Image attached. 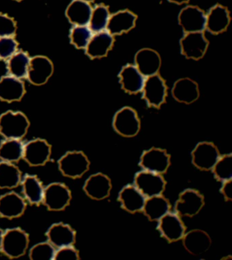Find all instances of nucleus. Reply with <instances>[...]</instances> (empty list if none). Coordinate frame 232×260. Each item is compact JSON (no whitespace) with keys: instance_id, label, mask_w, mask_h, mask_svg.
Returning <instances> with one entry per match:
<instances>
[{"instance_id":"72a5a7b5","label":"nucleus","mask_w":232,"mask_h":260,"mask_svg":"<svg viewBox=\"0 0 232 260\" xmlns=\"http://www.w3.org/2000/svg\"><path fill=\"white\" fill-rule=\"evenodd\" d=\"M110 17V14L108 7L104 5L97 6L93 9L89 27L94 34L104 31L106 29Z\"/></svg>"},{"instance_id":"412c9836","label":"nucleus","mask_w":232,"mask_h":260,"mask_svg":"<svg viewBox=\"0 0 232 260\" xmlns=\"http://www.w3.org/2000/svg\"><path fill=\"white\" fill-rule=\"evenodd\" d=\"M137 16L128 10L121 11L110 15L106 31L114 36L131 31L136 25Z\"/></svg>"},{"instance_id":"a19ab883","label":"nucleus","mask_w":232,"mask_h":260,"mask_svg":"<svg viewBox=\"0 0 232 260\" xmlns=\"http://www.w3.org/2000/svg\"><path fill=\"white\" fill-rule=\"evenodd\" d=\"M221 192L226 201H232V181L231 179L224 181Z\"/></svg>"},{"instance_id":"20e7f679","label":"nucleus","mask_w":232,"mask_h":260,"mask_svg":"<svg viewBox=\"0 0 232 260\" xmlns=\"http://www.w3.org/2000/svg\"><path fill=\"white\" fill-rule=\"evenodd\" d=\"M112 126L120 136L133 138L140 132V121L134 109L124 107L115 114Z\"/></svg>"},{"instance_id":"9d476101","label":"nucleus","mask_w":232,"mask_h":260,"mask_svg":"<svg viewBox=\"0 0 232 260\" xmlns=\"http://www.w3.org/2000/svg\"><path fill=\"white\" fill-rule=\"evenodd\" d=\"M51 146L42 139L30 141L24 145L23 158L31 167L43 166L49 160Z\"/></svg>"},{"instance_id":"ddd939ff","label":"nucleus","mask_w":232,"mask_h":260,"mask_svg":"<svg viewBox=\"0 0 232 260\" xmlns=\"http://www.w3.org/2000/svg\"><path fill=\"white\" fill-rule=\"evenodd\" d=\"M157 230L162 237L169 243L182 239L186 231V227L182 219L176 213L168 212L159 219Z\"/></svg>"},{"instance_id":"473e14b6","label":"nucleus","mask_w":232,"mask_h":260,"mask_svg":"<svg viewBox=\"0 0 232 260\" xmlns=\"http://www.w3.org/2000/svg\"><path fill=\"white\" fill-rule=\"evenodd\" d=\"M30 61V56L26 52H15L8 62L9 74L19 79L27 77Z\"/></svg>"},{"instance_id":"a211bd4d","label":"nucleus","mask_w":232,"mask_h":260,"mask_svg":"<svg viewBox=\"0 0 232 260\" xmlns=\"http://www.w3.org/2000/svg\"><path fill=\"white\" fill-rule=\"evenodd\" d=\"M112 184L110 178L103 173H98L89 177L84 183V192L91 199L101 201L110 195Z\"/></svg>"},{"instance_id":"dca6fc26","label":"nucleus","mask_w":232,"mask_h":260,"mask_svg":"<svg viewBox=\"0 0 232 260\" xmlns=\"http://www.w3.org/2000/svg\"><path fill=\"white\" fill-rule=\"evenodd\" d=\"M135 66L145 78L158 74L161 59L158 52L151 48H142L134 57Z\"/></svg>"},{"instance_id":"f3484780","label":"nucleus","mask_w":232,"mask_h":260,"mask_svg":"<svg viewBox=\"0 0 232 260\" xmlns=\"http://www.w3.org/2000/svg\"><path fill=\"white\" fill-rule=\"evenodd\" d=\"M48 243L54 248L73 246L76 242V232L70 225L64 223L52 224L46 232Z\"/></svg>"},{"instance_id":"6ab92c4d","label":"nucleus","mask_w":232,"mask_h":260,"mask_svg":"<svg viewBox=\"0 0 232 260\" xmlns=\"http://www.w3.org/2000/svg\"><path fill=\"white\" fill-rule=\"evenodd\" d=\"M182 240L185 249L193 255H202L211 246V237L201 230H193L185 233Z\"/></svg>"},{"instance_id":"58836bf2","label":"nucleus","mask_w":232,"mask_h":260,"mask_svg":"<svg viewBox=\"0 0 232 260\" xmlns=\"http://www.w3.org/2000/svg\"><path fill=\"white\" fill-rule=\"evenodd\" d=\"M17 31V24L13 18L0 13V38L14 37Z\"/></svg>"},{"instance_id":"c756f323","label":"nucleus","mask_w":232,"mask_h":260,"mask_svg":"<svg viewBox=\"0 0 232 260\" xmlns=\"http://www.w3.org/2000/svg\"><path fill=\"white\" fill-rule=\"evenodd\" d=\"M23 193L30 204L39 205L42 203L44 187L36 175H26L22 182Z\"/></svg>"},{"instance_id":"2eb2a0df","label":"nucleus","mask_w":232,"mask_h":260,"mask_svg":"<svg viewBox=\"0 0 232 260\" xmlns=\"http://www.w3.org/2000/svg\"><path fill=\"white\" fill-rule=\"evenodd\" d=\"M53 73V64L49 58L36 56L30 58L27 78L31 83L40 86L45 84Z\"/></svg>"},{"instance_id":"a18cd8bd","label":"nucleus","mask_w":232,"mask_h":260,"mask_svg":"<svg viewBox=\"0 0 232 260\" xmlns=\"http://www.w3.org/2000/svg\"><path fill=\"white\" fill-rule=\"evenodd\" d=\"M16 1H19V2H20V1H21V0H16Z\"/></svg>"},{"instance_id":"f8f14e48","label":"nucleus","mask_w":232,"mask_h":260,"mask_svg":"<svg viewBox=\"0 0 232 260\" xmlns=\"http://www.w3.org/2000/svg\"><path fill=\"white\" fill-rule=\"evenodd\" d=\"M139 165L145 171L162 175L170 165V156L165 150L152 148L143 153Z\"/></svg>"},{"instance_id":"4468645a","label":"nucleus","mask_w":232,"mask_h":260,"mask_svg":"<svg viewBox=\"0 0 232 260\" xmlns=\"http://www.w3.org/2000/svg\"><path fill=\"white\" fill-rule=\"evenodd\" d=\"M207 15L198 7L188 6L181 11L179 15V25L185 34L204 32L206 29Z\"/></svg>"},{"instance_id":"f704fd0d","label":"nucleus","mask_w":232,"mask_h":260,"mask_svg":"<svg viewBox=\"0 0 232 260\" xmlns=\"http://www.w3.org/2000/svg\"><path fill=\"white\" fill-rule=\"evenodd\" d=\"M212 171L215 178L222 182L231 179L232 155L229 154L220 156Z\"/></svg>"},{"instance_id":"7c9ffc66","label":"nucleus","mask_w":232,"mask_h":260,"mask_svg":"<svg viewBox=\"0 0 232 260\" xmlns=\"http://www.w3.org/2000/svg\"><path fill=\"white\" fill-rule=\"evenodd\" d=\"M21 181V173L13 163L0 162V188H15Z\"/></svg>"},{"instance_id":"7ed1b4c3","label":"nucleus","mask_w":232,"mask_h":260,"mask_svg":"<svg viewBox=\"0 0 232 260\" xmlns=\"http://www.w3.org/2000/svg\"><path fill=\"white\" fill-rule=\"evenodd\" d=\"M90 160L80 151L68 152L58 160L60 171L64 176L76 179L82 177L90 169Z\"/></svg>"},{"instance_id":"a878e982","label":"nucleus","mask_w":232,"mask_h":260,"mask_svg":"<svg viewBox=\"0 0 232 260\" xmlns=\"http://www.w3.org/2000/svg\"><path fill=\"white\" fill-rule=\"evenodd\" d=\"M146 199L140 191L132 185L124 187L119 195V201L122 208L131 213L142 211Z\"/></svg>"},{"instance_id":"bb28decb","label":"nucleus","mask_w":232,"mask_h":260,"mask_svg":"<svg viewBox=\"0 0 232 260\" xmlns=\"http://www.w3.org/2000/svg\"><path fill=\"white\" fill-rule=\"evenodd\" d=\"M230 23L229 12L223 6L217 5L212 8L207 15L206 29L213 34L223 33Z\"/></svg>"},{"instance_id":"c03bdc74","label":"nucleus","mask_w":232,"mask_h":260,"mask_svg":"<svg viewBox=\"0 0 232 260\" xmlns=\"http://www.w3.org/2000/svg\"><path fill=\"white\" fill-rule=\"evenodd\" d=\"M81 1L86 2V3H92V2H94L95 0H81Z\"/></svg>"},{"instance_id":"f257e3e1","label":"nucleus","mask_w":232,"mask_h":260,"mask_svg":"<svg viewBox=\"0 0 232 260\" xmlns=\"http://www.w3.org/2000/svg\"><path fill=\"white\" fill-rule=\"evenodd\" d=\"M29 126V120L21 112L8 111L0 116V135L7 140H21Z\"/></svg>"},{"instance_id":"1a4fd4ad","label":"nucleus","mask_w":232,"mask_h":260,"mask_svg":"<svg viewBox=\"0 0 232 260\" xmlns=\"http://www.w3.org/2000/svg\"><path fill=\"white\" fill-rule=\"evenodd\" d=\"M180 44L183 55L187 58L196 60L203 58L209 45L204 32L185 34L181 40Z\"/></svg>"},{"instance_id":"c9c22d12","label":"nucleus","mask_w":232,"mask_h":260,"mask_svg":"<svg viewBox=\"0 0 232 260\" xmlns=\"http://www.w3.org/2000/svg\"><path fill=\"white\" fill-rule=\"evenodd\" d=\"M93 32L88 26H75L70 33L72 44L78 49H85L92 38Z\"/></svg>"},{"instance_id":"37998d69","label":"nucleus","mask_w":232,"mask_h":260,"mask_svg":"<svg viewBox=\"0 0 232 260\" xmlns=\"http://www.w3.org/2000/svg\"><path fill=\"white\" fill-rule=\"evenodd\" d=\"M3 231H2L1 229H0V249H1L2 243H3Z\"/></svg>"},{"instance_id":"4c0bfd02","label":"nucleus","mask_w":232,"mask_h":260,"mask_svg":"<svg viewBox=\"0 0 232 260\" xmlns=\"http://www.w3.org/2000/svg\"><path fill=\"white\" fill-rule=\"evenodd\" d=\"M17 42L13 37L0 38V59L11 58L17 52Z\"/></svg>"},{"instance_id":"5701e85b","label":"nucleus","mask_w":232,"mask_h":260,"mask_svg":"<svg viewBox=\"0 0 232 260\" xmlns=\"http://www.w3.org/2000/svg\"><path fill=\"white\" fill-rule=\"evenodd\" d=\"M25 200L18 193L12 191L0 197V216L8 219L17 218L25 212Z\"/></svg>"},{"instance_id":"aec40b11","label":"nucleus","mask_w":232,"mask_h":260,"mask_svg":"<svg viewBox=\"0 0 232 260\" xmlns=\"http://www.w3.org/2000/svg\"><path fill=\"white\" fill-rule=\"evenodd\" d=\"M114 43V36L107 31L98 32L93 35L86 46V53L92 59L106 56Z\"/></svg>"},{"instance_id":"39448f33","label":"nucleus","mask_w":232,"mask_h":260,"mask_svg":"<svg viewBox=\"0 0 232 260\" xmlns=\"http://www.w3.org/2000/svg\"><path fill=\"white\" fill-rule=\"evenodd\" d=\"M71 191L64 183H52L44 188L42 203L49 211H63L70 205Z\"/></svg>"},{"instance_id":"6e6552de","label":"nucleus","mask_w":232,"mask_h":260,"mask_svg":"<svg viewBox=\"0 0 232 260\" xmlns=\"http://www.w3.org/2000/svg\"><path fill=\"white\" fill-rule=\"evenodd\" d=\"M205 205L204 197L198 191L187 189L179 195L175 204V211L180 217H193L201 211Z\"/></svg>"},{"instance_id":"2f4dec72","label":"nucleus","mask_w":232,"mask_h":260,"mask_svg":"<svg viewBox=\"0 0 232 260\" xmlns=\"http://www.w3.org/2000/svg\"><path fill=\"white\" fill-rule=\"evenodd\" d=\"M24 145L20 140H7L0 144V159L16 162L23 158Z\"/></svg>"},{"instance_id":"cd10ccee","label":"nucleus","mask_w":232,"mask_h":260,"mask_svg":"<svg viewBox=\"0 0 232 260\" xmlns=\"http://www.w3.org/2000/svg\"><path fill=\"white\" fill-rule=\"evenodd\" d=\"M93 9L90 4L81 0H74L66 9V15L70 23L75 26H88Z\"/></svg>"},{"instance_id":"ea45409f","label":"nucleus","mask_w":232,"mask_h":260,"mask_svg":"<svg viewBox=\"0 0 232 260\" xmlns=\"http://www.w3.org/2000/svg\"><path fill=\"white\" fill-rule=\"evenodd\" d=\"M54 259L56 260H78L80 259L79 253L73 246L60 248L56 251Z\"/></svg>"},{"instance_id":"f03ea898","label":"nucleus","mask_w":232,"mask_h":260,"mask_svg":"<svg viewBox=\"0 0 232 260\" xmlns=\"http://www.w3.org/2000/svg\"><path fill=\"white\" fill-rule=\"evenodd\" d=\"M29 235L20 228L9 229L4 233L0 251L7 257L18 258L25 255L29 245Z\"/></svg>"},{"instance_id":"79ce46f5","label":"nucleus","mask_w":232,"mask_h":260,"mask_svg":"<svg viewBox=\"0 0 232 260\" xmlns=\"http://www.w3.org/2000/svg\"><path fill=\"white\" fill-rule=\"evenodd\" d=\"M169 1L177 5H183V4L189 3V0H169Z\"/></svg>"},{"instance_id":"0eeeda50","label":"nucleus","mask_w":232,"mask_h":260,"mask_svg":"<svg viewBox=\"0 0 232 260\" xmlns=\"http://www.w3.org/2000/svg\"><path fill=\"white\" fill-rule=\"evenodd\" d=\"M165 182L162 175L158 173L142 171L137 173L134 185L146 198L162 194L165 190Z\"/></svg>"},{"instance_id":"c85d7f7f","label":"nucleus","mask_w":232,"mask_h":260,"mask_svg":"<svg viewBox=\"0 0 232 260\" xmlns=\"http://www.w3.org/2000/svg\"><path fill=\"white\" fill-rule=\"evenodd\" d=\"M170 211L169 201L162 195L146 199L142 211L150 221H159Z\"/></svg>"},{"instance_id":"393cba45","label":"nucleus","mask_w":232,"mask_h":260,"mask_svg":"<svg viewBox=\"0 0 232 260\" xmlns=\"http://www.w3.org/2000/svg\"><path fill=\"white\" fill-rule=\"evenodd\" d=\"M171 94L177 102L191 104L199 98L198 85L190 78H181L173 84Z\"/></svg>"},{"instance_id":"4be33fe9","label":"nucleus","mask_w":232,"mask_h":260,"mask_svg":"<svg viewBox=\"0 0 232 260\" xmlns=\"http://www.w3.org/2000/svg\"><path fill=\"white\" fill-rule=\"evenodd\" d=\"M119 77L123 90L130 94L142 91L146 79L134 64H130L122 68Z\"/></svg>"},{"instance_id":"e433bc0d","label":"nucleus","mask_w":232,"mask_h":260,"mask_svg":"<svg viewBox=\"0 0 232 260\" xmlns=\"http://www.w3.org/2000/svg\"><path fill=\"white\" fill-rule=\"evenodd\" d=\"M55 248L51 244L40 243L36 244L30 251V258L32 260H52L55 254Z\"/></svg>"},{"instance_id":"b1692460","label":"nucleus","mask_w":232,"mask_h":260,"mask_svg":"<svg viewBox=\"0 0 232 260\" xmlns=\"http://www.w3.org/2000/svg\"><path fill=\"white\" fill-rule=\"evenodd\" d=\"M25 93V86L19 78L7 76L0 80V100L9 103L19 102Z\"/></svg>"},{"instance_id":"9b49d317","label":"nucleus","mask_w":232,"mask_h":260,"mask_svg":"<svg viewBox=\"0 0 232 260\" xmlns=\"http://www.w3.org/2000/svg\"><path fill=\"white\" fill-rule=\"evenodd\" d=\"M220 156L217 146L211 142L199 143L191 152L193 164L203 171L212 170Z\"/></svg>"},{"instance_id":"423d86ee","label":"nucleus","mask_w":232,"mask_h":260,"mask_svg":"<svg viewBox=\"0 0 232 260\" xmlns=\"http://www.w3.org/2000/svg\"><path fill=\"white\" fill-rule=\"evenodd\" d=\"M142 92V98L149 106L160 108L164 104L167 96L165 80L158 74L147 77Z\"/></svg>"}]
</instances>
